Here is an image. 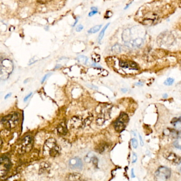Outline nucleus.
<instances>
[{"label":"nucleus","instance_id":"1","mask_svg":"<svg viewBox=\"0 0 181 181\" xmlns=\"http://www.w3.org/2000/svg\"><path fill=\"white\" fill-rule=\"evenodd\" d=\"M19 120V115L18 113H13L7 116H5L1 119V123L3 124L7 130L16 127L18 124Z\"/></svg>","mask_w":181,"mask_h":181},{"label":"nucleus","instance_id":"2","mask_svg":"<svg viewBox=\"0 0 181 181\" xmlns=\"http://www.w3.org/2000/svg\"><path fill=\"white\" fill-rule=\"evenodd\" d=\"M13 69L12 62L9 59H5L1 61V78L5 80L8 78Z\"/></svg>","mask_w":181,"mask_h":181},{"label":"nucleus","instance_id":"3","mask_svg":"<svg viewBox=\"0 0 181 181\" xmlns=\"http://www.w3.org/2000/svg\"><path fill=\"white\" fill-rule=\"evenodd\" d=\"M33 146V138L30 135L26 136L22 140L21 143L19 145L18 152L20 154L29 152L32 150Z\"/></svg>","mask_w":181,"mask_h":181},{"label":"nucleus","instance_id":"4","mask_svg":"<svg viewBox=\"0 0 181 181\" xmlns=\"http://www.w3.org/2000/svg\"><path fill=\"white\" fill-rule=\"evenodd\" d=\"M129 121V116L127 114L122 113L114 124V127L117 132H121L125 129Z\"/></svg>","mask_w":181,"mask_h":181},{"label":"nucleus","instance_id":"5","mask_svg":"<svg viewBox=\"0 0 181 181\" xmlns=\"http://www.w3.org/2000/svg\"><path fill=\"white\" fill-rule=\"evenodd\" d=\"M11 163L9 158L5 156L1 157L0 160V176H5L11 168Z\"/></svg>","mask_w":181,"mask_h":181},{"label":"nucleus","instance_id":"6","mask_svg":"<svg viewBox=\"0 0 181 181\" xmlns=\"http://www.w3.org/2000/svg\"><path fill=\"white\" fill-rule=\"evenodd\" d=\"M170 169L166 167H160L155 173V176L159 180H166L170 178Z\"/></svg>","mask_w":181,"mask_h":181},{"label":"nucleus","instance_id":"7","mask_svg":"<svg viewBox=\"0 0 181 181\" xmlns=\"http://www.w3.org/2000/svg\"><path fill=\"white\" fill-rule=\"evenodd\" d=\"M56 145V141L54 138L48 139L44 145V154L45 155L49 154L50 152Z\"/></svg>","mask_w":181,"mask_h":181},{"label":"nucleus","instance_id":"8","mask_svg":"<svg viewBox=\"0 0 181 181\" xmlns=\"http://www.w3.org/2000/svg\"><path fill=\"white\" fill-rule=\"evenodd\" d=\"M69 166L72 170H81L83 165L81 159L78 157H75L70 160Z\"/></svg>","mask_w":181,"mask_h":181},{"label":"nucleus","instance_id":"9","mask_svg":"<svg viewBox=\"0 0 181 181\" xmlns=\"http://www.w3.org/2000/svg\"><path fill=\"white\" fill-rule=\"evenodd\" d=\"M167 160L176 165H179L181 163V157L173 152L168 153L166 156H164Z\"/></svg>","mask_w":181,"mask_h":181},{"label":"nucleus","instance_id":"10","mask_svg":"<svg viewBox=\"0 0 181 181\" xmlns=\"http://www.w3.org/2000/svg\"><path fill=\"white\" fill-rule=\"evenodd\" d=\"M83 122L82 119L78 116H74L70 120L71 126L76 129H78L83 126Z\"/></svg>","mask_w":181,"mask_h":181},{"label":"nucleus","instance_id":"11","mask_svg":"<svg viewBox=\"0 0 181 181\" xmlns=\"http://www.w3.org/2000/svg\"><path fill=\"white\" fill-rule=\"evenodd\" d=\"M120 65L121 67L124 68L138 70V66L133 62L120 61Z\"/></svg>","mask_w":181,"mask_h":181},{"label":"nucleus","instance_id":"12","mask_svg":"<svg viewBox=\"0 0 181 181\" xmlns=\"http://www.w3.org/2000/svg\"><path fill=\"white\" fill-rule=\"evenodd\" d=\"M57 130L59 134L61 135H65L68 132V129L65 122H63L60 123L57 127Z\"/></svg>","mask_w":181,"mask_h":181},{"label":"nucleus","instance_id":"13","mask_svg":"<svg viewBox=\"0 0 181 181\" xmlns=\"http://www.w3.org/2000/svg\"><path fill=\"white\" fill-rule=\"evenodd\" d=\"M50 168V165L48 163L46 162H43L40 164V174L47 173L49 170Z\"/></svg>","mask_w":181,"mask_h":181},{"label":"nucleus","instance_id":"14","mask_svg":"<svg viewBox=\"0 0 181 181\" xmlns=\"http://www.w3.org/2000/svg\"><path fill=\"white\" fill-rule=\"evenodd\" d=\"M61 148L58 145H56L55 147L52 149L49 152V155L51 157H56L58 156L60 154Z\"/></svg>","mask_w":181,"mask_h":181},{"label":"nucleus","instance_id":"15","mask_svg":"<svg viewBox=\"0 0 181 181\" xmlns=\"http://www.w3.org/2000/svg\"><path fill=\"white\" fill-rule=\"evenodd\" d=\"M81 175L79 173H73L68 175L67 177V180L69 181H79L80 180Z\"/></svg>","mask_w":181,"mask_h":181},{"label":"nucleus","instance_id":"16","mask_svg":"<svg viewBox=\"0 0 181 181\" xmlns=\"http://www.w3.org/2000/svg\"><path fill=\"white\" fill-rule=\"evenodd\" d=\"M130 32L129 31V29H126L124 31L122 35L123 40L124 42H129L130 41Z\"/></svg>","mask_w":181,"mask_h":181},{"label":"nucleus","instance_id":"17","mask_svg":"<svg viewBox=\"0 0 181 181\" xmlns=\"http://www.w3.org/2000/svg\"><path fill=\"white\" fill-rule=\"evenodd\" d=\"M93 120V116L91 114V116L87 117V118L84 120L83 122V126L86 127L91 124Z\"/></svg>","mask_w":181,"mask_h":181},{"label":"nucleus","instance_id":"18","mask_svg":"<svg viewBox=\"0 0 181 181\" xmlns=\"http://www.w3.org/2000/svg\"><path fill=\"white\" fill-rule=\"evenodd\" d=\"M109 23H107L106 25H105V27H104V28L103 29V30L101 31V32L99 34L98 38V42H99V43H101V40H102L103 37L104 36V34H105V31H106V29L107 28V27H108V26H109Z\"/></svg>","mask_w":181,"mask_h":181},{"label":"nucleus","instance_id":"19","mask_svg":"<svg viewBox=\"0 0 181 181\" xmlns=\"http://www.w3.org/2000/svg\"><path fill=\"white\" fill-rule=\"evenodd\" d=\"M101 25H95L94 27L91 28V29L88 30V33L89 34H95L98 32V31L101 28Z\"/></svg>","mask_w":181,"mask_h":181},{"label":"nucleus","instance_id":"20","mask_svg":"<svg viewBox=\"0 0 181 181\" xmlns=\"http://www.w3.org/2000/svg\"><path fill=\"white\" fill-rule=\"evenodd\" d=\"M77 60L81 64H86L87 63L88 58H87V57L83 56V55H81V56H79L77 58Z\"/></svg>","mask_w":181,"mask_h":181},{"label":"nucleus","instance_id":"21","mask_svg":"<svg viewBox=\"0 0 181 181\" xmlns=\"http://www.w3.org/2000/svg\"><path fill=\"white\" fill-rule=\"evenodd\" d=\"M174 127L178 130H181V119H176V120L173 122Z\"/></svg>","mask_w":181,"mask_h":181},{"label":"nucleus","instance_id":"22","mask_svg":"<svg viewBox=\"0 0 181 181\" xmlns=\"http://www.w3.org/2000/svg\"><path fill=\"white\" fill-rule=\"evenodd\" d=\"M173 145L176 148L181 149V137L178 138L174 141Z\"/></svg>","mask_w":181,"mask_h":181},{"label":"nucleus","instance_id":"23","mask_svg":"<svg viewBox=\"0 0 181 181\" xmlns=\"http://www.w3.org/2000/svg\"><path fill=\"white\" fill-rule=\"evenodd\" d=\"M112 50L114 53H120V51H121V47L120 46L119 44H116L112 48Z\"/></svg>","mask_w":181,"mask_h":181},{"label":"nucleus","instance_id":"24","mask_svg":"<svg viewBox=\"0 0 181 181\" xmlns=\"http://www.w3.org/2000/svg\"><path fill=\"white\" fill-rule=\"evenodd\" d=\"M105 120L106 119L103 117H101V116L99 117L98 119L96 120V123L98 124V125L101 126L105 122Z\"/></svg>","mask_w":181,"mask_h":181},{"label":"nucleus","instance_id":"25","mask_svg":"<svg viewBox=\"0 0 181 181\" xmlns=\"http://www.w3.org/2000/svg\"><path fill=\"white\" fill-rule=\"evenodd\" d=\"M174 79L169 78L167 79L166 80H165V81L164 82V84L166 86H171L173 84V83H174Z\"/></svg>","mask_w":181,"mask_h":181},{"label":"nucleus","instance_id":"26","mask_svg":"<svg viewBox=\"0 0 181 181\" xmlns=\"http://www.w3.org/2000/svg\"><path fill=\"white\" fill-rule=\"evenodd\" d=\"M92 59H93V60L95 63H97V62H99V61H100L101 57H100V56H99V55L95 54L93 55V56H92Z\"/></svg>","mask_w":181,"mask_h":181},{"label":"nucleus","instance_id":"27","mask_svg":"<svg viewBox=\"0 0 181 181\" xmlns=\"http://www.w3.org/2000/svg\"><path fill=\"white\" fill-rule=\"evenodd\" d=\"M91 160L93 162V163L94 164L95 166H97L98 165V158L95 156H93L92 157Z\"/></svg>","mask_w":181,"mask_h":181},{"label":"nucleus","instance_id":"28","mask_svg":"<svg viewBox=\"0 0 181 181\" xmlns=\"http://www.w3.org/2000/svg\"><path fill=\"white\" fill-rule=\"evenodd\" d=\"M132 145L134 148L136 149L138 147V141L135 139L133 138L132 139Z\"/></svg>","mask_w":181,"mask_h":181},{"label":"nucleus","instance_id":"29","mask_svg":"<svg viewBox=\"0 0 181 181\" xmlns=\"http://www.w3.org/2000/svg\"><path fill=\"white\" fill-rule=\"evenodd\" d=\"M137 160V156L136 154L133 153V157H132V163H135Z\"/></svg>","mask_w":181,"mask_h":181},{"label":"nucleus","instance_id":"30","mask_svg":"<svg viewBox=\"0 0 181 181\" xmlns=\"http://www.w3.org/2000/svg\"><path fill=\"white\" fill-rule=\"evenodd\" d=\"M83 29V27L82 25H78L77 26L76 28V31L78 32H79L80 31H81Z\"/></svg>","mask_w":181,"mask_h":181},{"label":"nucleus","instance_id":"31","mask_svg":"<svg viewBox=\"0 0 181 181\" xmlns=\"http://www.w3.org/2000/svg\"><path fill=\"white\" fill-rule=\"evenodd\" d=\"M50 74H51V73H48L47 74H46V75L44 76V77L42 81V83H44V82H45V81L47 79V78L50 76Z\"/></svg>","mask_w":181,"mask_h":181},{"label":"nucleus","instance_id":"32","mask_svg":"<svg viewBox=\"0 0 181 181\" xmlns=\"http://www.w3.org/2000/svg\"><path fill=\"white\" fill-rule=\"evenodd\" d=\"M97 13V11H92L89 13V16L91 17V16H93V15H95V14Z\"/></svg>","mask_w":181,"mask_h":181},{"label":"nucleus","instance_id":"33","mask_svg":"<svg viewBox=\"0 0 181 181\" xmlns=\"http://www.w3.org/2000/svg\"><path fill=\"white\" fill-rule=\"evenodd\" d=\"M32 95V93H31L30 94L28 95L27 96H26L25 98H24V101H27L29 97H30V96Z\"/></svg>","mask_w":181,"mask_h":181},{"label":"nucleus","instance_id":"34","mask_svg":"<svg viewBox=\"0 0 181 181\" xmlns=\"http://www.w3.org/2000/svg\"><path fill=\"white\" fill-rule=\"evenodd\" d=\"M139 138H140V144H141V146H142V145H143V141L142 138L140 134H139Z\"/></svg>","mask_w":181,"mask_h":181},{"label":"nucleus","instance_id":"35","mask_svg":"<svg viewBox=\"0 0 181 181\" xmlns=\"http://www.w3.org/2000/svg\"><path fill=\"white\" fill-rule=\"evenodd\" d=\"M131 175H132V178H135V175H134V172H133V170H132V172H131Z\"/></svg>","mask_w":181,"mask_h":181},{"label":"nucleus","instance_id":"36","mask_svg":"<svg viewBox=\"0 0 181 181\" xmlns=\"http://www.w3.org/2000/svg\"><path fill=\"white\" fill-rule=\"evenodd\" d=\"M91 10L92 11H97V9L96 8V7H93L91 8Z\"/></svg>","mask_w":181,"mask_h":181},{"label":"nucleus","instance_id":"37","mask_svg":"<svg viewBox=\"0 0 181 181\" xmlns=\"http://www.w3.org/2000/svg\"><path fill=\"white\" fill-rule=\"evenodd\" d=\"M11 93H10V94H8L7 95H6V96L5 97V99H7L8 97H9L11 96Z\"/></svg>","mask_w":181,"mask_h":181},{"label":"nucleus","instance_id":"38","mask_svg":"<svg viewBox=\"0 0 181 181\" xmlns=\"http://www.w3.org/2000/svg\"><path fill=\"white\" fill-rule=\"evenodd\" d=\"M167 96H168V95L166 94H165L163 95V97L164 98H166L167 97Z\"/></svg>","mask_w":181,"mask_h":181},{"label":"nucleus","instance_id":"39","mask_svg":"<svg viewBox=\"0 0 181 181\" xmlns=\"http://www.w3.org/2000/svg\"><path fill=\"white\" fill-rule=\"evenodd\" d=\"M93 65L94 66H96V67H100V66L99 65H97V64H93Z\"/></svg>","mask_w":181,"mask_h":181},{"label":"nucleus","instance_id":"40","mask_svg":"<svg viewBox=\"0 0 181 181\" xmlns=\"http://www.w3.org/2000/svg\"><path fill=\"white\" fill-rule=\"evenodd\" d=\"M122 91H123L124 93H125L126 91H127V89H122Z\"/></svg>","mask_w":181,"mask_h":181},{"label":"nucleus","instance_id":"41","mask_svg":"<svg viewBox=\"0 0 181 181\" xmlns=\"http://www.w3.org/2000/svg\"><path fill=\"white\" fill-rule=\"evenodd\" d=\"M137 85H142V83H140V82H139V83H137Z\"/></svg>","mask_w":181,"mask_h":181},{"label":"nucleus","instance_id":"42","mask_svg":"<svg viewBox=\"0 0 181 181\" xmlns=\"http://www.w3.org/2000/svg\"></svg>","mask_w":181,"mask_h":181}]
</instances>
